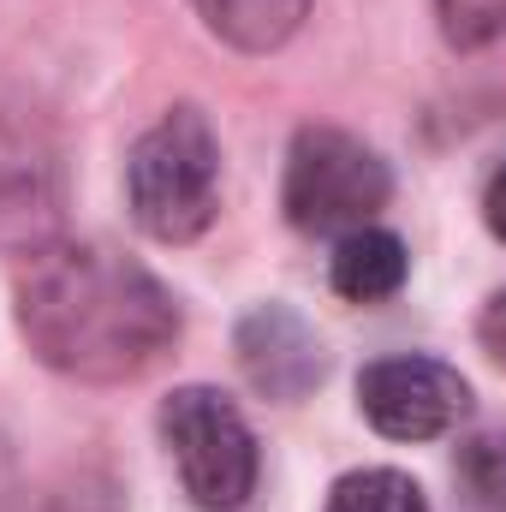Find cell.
<instances>
[{
  "label": "cell",
  "mask_w": 506,
  "mask_h": 512,
  "mask_svg": "<svg viewBox=\"0 0 506 512\" xmlns=\"http://www.w3.org/2000/svg\"><path fill=\"white\" fill-rule=\"evenodd\" d=\"M477 340H483V352H489V358H495V364L506 370V286L495 292V298H489V304H483V322H477Z\"/></svg>",
  "instance_id": "obj_13"
},
{
  "label": "cell",
  "mask_w": 506,
  "mask_h": 512,
  "mask_svg": "<svg viewBox=\"0 0 506 512\" xmlns=\"http://www.w3.org/2000/svg\"><path fill=\"white\" fill-rule=\"evenodd\" d=\"M0 495H6V447H0Z\"/></svg>",
  "instance_id": "obj_15"
},
{
  "label": "cell",
  "mask_w": 506,
  "mask_h": 512,
  "mask_svg": "<svg viewBox=\"0 0 506 512\" xmlns=\"http://www.w3.org/2000/svg\"><path fill=\"white\" fill-rule=\"evenodd\" d=\"M24 346L72 382H131L179 340L173 292L102 239H54L12 274Z\"/></svg>",
  "instance_id": "obj_1"
},
{
  "label": "cell",
  "mask_w": 506,
  "mask_h": 512,
  "mask_svg": "<svg viewBox=\"0 0 506 512\" xmlns=\"http://www.w3.org/2000/svg\"><path fill=\"white\" fill-rule=\"evenodd\" d=\"M161 441L179 465L185 495L203 512H239L256 495L262 453L245 411L221 387H173L161 399Z\"/></svg>",
  "instance_id": "obj_4"
},
{
  "label": "cell",
  "mask_w": 506,
  "mask_h": 512,
  "mask_svg": "<svg viewBox=\"0 0 506 512\" xmlns=\"http://www.w3.org/2000/svg\"><path fill=\"white\" fill-rule=\"evenodd\" d=\"M191 6L209 24V36H221L239 54H274L310 18V0H191Z\"/></svg>",
  "instance_id": "obj_9"
},
{
  "label": "cell",
  "mask_w": 506,
  "mask_h": 512,
  "mask_svg": "<svg viewBox=\"0 0 506 512\" xmlns=\"http://www.w3.org/2000/svg\"><path fill=\"white\" fill-rule=\"evenodd\" d=\"M411 274V256L393 233L381 227H364V233H346L334 245V262H328V280L346 304H387Z\"/></svg>",
  "instance_id": "obj_8"
},
{
  "label": "cell",
  "mask_w": 506,
  "mask_h": 512,
  "mask_svg": "<svg viewBox=\"0 0 506 512\" xmlns=\"http://www.w3.org/2000/svg\"><path fill=\"white\" fill-rule=\"evenodd\" d=\"M435 12H441V36L465 54L506 36V0H435Z\"/></svg>",
  "instance_id": "obj_12"
},
{
  "label": "cell",
  "mask_w": 506,
  "mask_h": 512,
  "mask_svg": "<svg viewBox=\"0 0 506 512\" xmlns=\"http://www.w3.org/2000/svg\"><path fill=\"white\" fill-rule=\"evenodd\" d=\"M322 512H429V501H423V489L405 471L370 465V471H346L328 489V507Z\"/></svg>",
  "instance_id": "obj_10"
},
{
  "label": "cell",
  "mask_w": 506,
  "mask_h": 512,
  "mask_svg": "<svg viewBox=\"0 0 506 512\" xmlns=\"http://www.w3.org/2000/svg\"><path fill=\"white\" fill-rule=\"evenodd\" d=\"M483 221H489V233L506 245V167L489 173V191H483Z\"/></svg>",
  "instance_id": "obj_14"
},
{
  "label": "cell",
  "mask_w": 506,
  "mask_h": 512,
  "mask_svg": "<svg viewBox=\"0 0 506 512\" xmlns=\"http://www.w3.org/2000/svg\"><path fill=\"white\" fill-rule=\"evenodd\" d=\"M131 221L161 245H191L221 209V143L203 108H167L126 155Z\"/></svg>",
  "instance_id": "obj_2"
},
{
  "label": "cell",
  "mask_w": 506,
  "mask_h": 512,
  "mask_svg": "<svg viewBox=\"0 0 506 512\" xmlns=\"http://www.w3.org/2000/svg\"><path fill=\"white\" fill-rule=\"evenodd\" d=\"M393 197V173L364 137L340 126H304L286 149L280 209L310 239H346L376 227V215Z\"/></svg>",
  "instance_id": "obj_3"
},
{
  "label": "cell",
  "mask_w": 506,
  "mask_h": 512,
  "mask_svg": "<svg viewBox=\"0 0 506 512\" xmlns=\"http://www.w3.org/2000/svg\"><path fill=\"white\" fill-rule=\"evenodd\" d=\"M358 411L387 441H435L471 417V387L441 358H376L358 376Z\"/></svg>",
  "instance_id": "obj_6"
},
{
  "label": "cell",
  "mask_w": 506,
  "mask_h": 512,
  "mask_svg": "<svg viewBox=\"0 0 506 512\" xmlns=\"http://www.w3.org/2000/svg\"><path fill=\"white\" fill-rule=\"evenodd\" d=\"M453 483L471 512H506V435H471L453 453Z\"/></svg>",
  "instance_id": "obj_11"
},
{
  "label": "cell",
  "mask_w": 506,
  "mask_h": 512,
  "mask_svg": "<svg viewBox=\"0 0 506 512\" xmlns=\"http://www.w3.org/2000/svg\"><path fill=\"white\" fill-rule=\"evenodd\" d=\"M233 352H239L245 382L262 399H280V405L304 399L310 387L328 376L316 328L298 310H286V304H256L251 316L239 322V334H233Z\"/></svg>",
  "instance_id": "obj_7"
},
{
  "label": "cell",
  "mask_w": 506,
  "mask_h": 512,
  "mask_svg": "<svg viewBox=\"0 0 506 512\" xmlns=\"http://www.w3.org/2000/svg\"><path fill=\"white\" fill-rule=\"evenodd\" d=\"M60 215H66V173L54 137L30 108L0 102V251L18 262L36 256L60 239Z\"/></svg>",
  "instance_id": "obj_5"
}]
</instances>
